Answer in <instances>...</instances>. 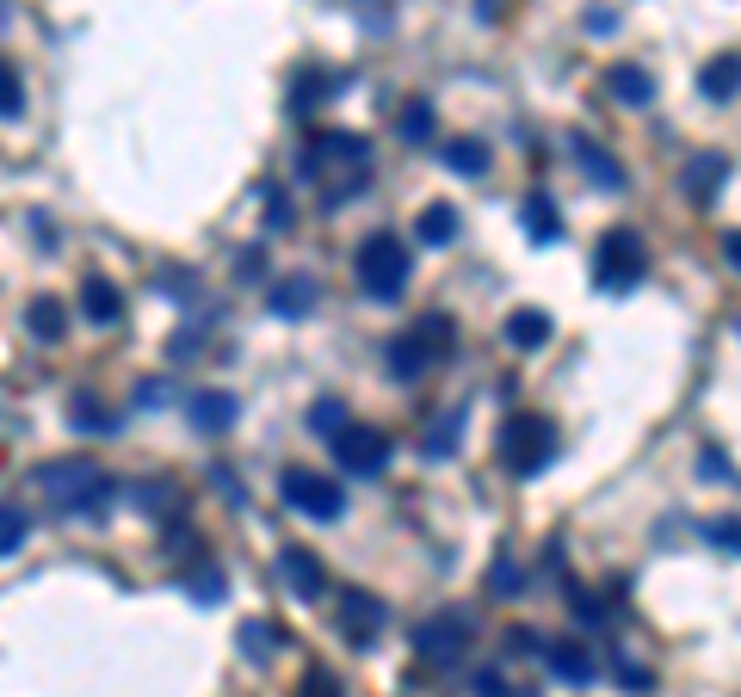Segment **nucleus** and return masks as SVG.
<instances>
[{
    "instance_id": "obj_27",
    "label": "nucleus",
    "mask_w": 741,
    "mask_h": 697,
    "mask_svg": "<svg viewBox=\"0 0 741 697\" xmlns=\"http://www.w3.org/2000/svg\"><path fill=\"white\" fill-rule=\"evenodd\" d=\"M445 167L464 173V179H482V173H489V149H482L476 136H457L452 149H445Z\"/></svg>"
},
{
    "instance_id": "obj_17",
    "label": "nucleus",
    "mask_w": 741,
    "mask_h": 697,
    "mask_svg": "<svg viewBox=\"0 0 741 697\" xmlns=\"http://www.w3.org/2000/svg\"><path fill=\"white\" fill-rule=\"evenodd\" d=\"M81 315L94 321V327H112V321L124 315V297H118V284L94 272V278L81 284Z\"/></svg>"
},
{
    "instance_id": "obj_15",
    "label": "nucleus",
    "mask_w": 741,
    "mask_h": 697,
    "mask_svg": "<svg viewBox=\"0 0 741 697\" xmlns=\"http://www.w3.org/2000/svg\"><path fill=\"white\" fill-rule=\"evenodd\" d=\"M723 179H729V154H723V149L692 154V161H686V198H692V204H717Z\"/></svg>"
},
{
    "instance_id": "obj_7",
    "label": "nucleus",
    "mask_w": 741,
    "mask_h": 697,
    "mask_svg": "<svg viewBox=\"0 0 741 697\" xmlns=\"http://www.w3.org/2000/svg\"><path fill=\"white\" fill-rule=\"evenodd\" d=\"M279 500H285L291 512H304V519H322V525H334L346 512L341 482H328L322 470H304V463H291V470L279 475Z\"/></svg>"
},
{
    "instance_id": "obj_33",
    "label": "nucleus",
    "mask_w": 741,
    "mask_h": 697,
    "mask_svg": "<svg viewBox=\"0 0 741 697\" xmlns=\"http://www.w3.org/2000/svg\"><path fill=\"white\" fill-rule=\"evenodd\" d=\"M186 593L198 605H217L229 593V581H223V568H198V574H186Z\"/></svg>"
},
{
    "instance_id": "obj_16",
    "label": "nucleus",
    "mask_w": 741,
    "mask_h": 697,
    "mask_svg": "<svg viewBox=\"0 0 741 697\" xmlns=\"http://www.w3.org/2000/svg\"><path fill=\"white\" fill-rule=\"evenodd\" d=\"M346 87V75H328V69H297V80H291V112L309 117L316 105H328V99Z\"/></svg>"
},
{
    "instance_id": "obj_25",
    "label": "nucleus",
    "mask_w": 741,
    "mask_h": 697,
    "mask_svg": "<svg viewBox=\"0 0 741 697\" xmlns=\"http://www.w3.org/2000/svg\"><path fill=\"white\" fill-rule=\"evenodd\" d=\"M25 327H32L38 339H62L69 334V309H62L57 297H38L32 309H25Z\"/></svg>"
},
{
    "instance_id": "obj_28",
    "label": "nucleus",
    "mask_w": 741,
    "mask_h": 697,
    "mask_svg": "<svg viewBox=\"0 0 741 697\" xmlns=\"http://www.w3.org/2000/svg\"><path fill=\"white\" fill-rule=\"evenodd\" d=\"M69 426H75V433H112L118 414H106L94 396H75V401H69Z\"/></svg>"
},
{
    "instance_id": "obj_43",
    "label": "nucleus",
    "mask_w": 741,
    "mask_h": 697,
    "mask_svg": "<svg viewBox=\"0 0 741 697\" xmlns=\"http://www.w3.org/2000/svg\"><path fill=\"white\" fill-rule=\"evenodd\" d=\"M136 396H143V408H161V396H168V383H143Z\"/></svg>"
},
{
    "instance_id": "obj_4",
    "label": "nucleus",
    "mask_w": 741,
    "mask_h": 697,
    "mask_svg": "<svg viewBox=\"0 0 741 697\" xmlns=\"http://www.w3.org/2000/svg\"><path fill=\"white\" fill-rule=\"evenodd\" d=\"M649 278V241L637 228H606L600 235V253H593V284L612 290V297H625L637 284Z\"/></svg>"
},
{
    "instance_id": "obj_13",
    "label": "nucleus",
    "mask_w": 741,
    "mask_h": 697,
    "mask_svg": "<svg viewBox=\"0 0 741 697\" xmlns=\"http://www.w3.org/2000/svg\"><path fill=\"white\" fill-rule=\"evenodd\" d=\"M279 574L291 581V593H297L304 605H322V599H328V568L316 562L309 549H297V544H291L285 556H279Z\"/></svg>"
},
{
    "instance_id": "obj_10",
    "label": "nucleus",
    "mask_w": 741,
    "mask_h": 697,
    "mask_svg": "<svg viewBox=\"0 0 741 697\" xmlns=\"http://www.w3.org/2000/svg\"><path fill=\"white\" fill-rule=\"evenodd\" d=\"M316 302H322V278H316V272H285V278L267 290V309L285 315V321H304Z\"/></svg>"
},
{
    "instance_id": "obj_19",
    "label": "nucleus",
    "mask_w": 741,
    "mask_h": 697,
    "mask_svg": "<svg viewBox=\"0 0 741 697\" xmlns=\"http://www.w3.org/2000/svg\"><path fill=\"white\" fill-rule=\"evenodd\" d=\"M736 80H741V62H736V50H723V57L699 75V87H704L711 105H736Z\"/></svg>"
},
{
    "instance_id": "obj_38",
    "label": "nucleus",
    "mask_w": 741,
    "mask_h": 697,
    "mask_svg": "<svg viewBox=\"0 0 741 697\" xmlns=\"http://www.w3.org/2000/svg\"><path fill=\"white\" fill-rule=\"evenodd\" d=\"M612 673L625 679L630 692H649V685H655V673H649V667H630V660H618V667H612Z\"/></svg>"
},
{
    "instance_id": "obj_29",
    "label": "nucleus",
    "mask_w": 741,
    "mask_h": 697,
    "mask_svg": "<svg viewBox=\"0 0 741 697\" xmlns=\"http://www.w3.org/2000/svg\"><path fill=\"white\" fill-rule=\"evenodd\" d=\"M25 537H32V519H25L13 500H0V562H7L13 549H25Z\"/></svg>"
},
{
    "instance_id": "obj_23",
    "label": "nucleus",
    "mask_w": 741,
    "mask_h": 697,
    "mask_svg": "<svg viewBox=\"0 0 741 697\" xmlns=\"http://www.w3.org/2000/svg\"><path fill=\"white\" fill-rule=\"evenodd\" d=\"M464 408H452V414L439 420L433 433H427V445H420V457H427V463H445V457H457V433H464Z\"/></svg>"
},
{
    "instance_id": "obj_20",
    "label": "nucleus",
    "mask_w": 741,
    "mask_h": 697,
    "mask_svg": "<svg viewBox=\"0 0 741 697\" xmlns=\"http://www.w3.org/2000/svg\"><path fill=\"white\" fill-rule=\"evenodd\" d=\"M551 334H556V327H551L544 309H519V315H507V346H519V352H538Z\"/></svg>"
},
{
    "instance_id": "obj_37",
    "label": "nucleus",
    "mask_w": 741,
    "mask_h": 697,
    "mask_svg": "<svg viewBox=\"0 0 741 697\" xmlns=\"http://www.w3.org/2000/svg\"><path fill=\"white\" fill-rule=\"evenodd\" d=\"M267 228H279V235L291 228V204H285V191H267Z\"/></svg>"
},
{
    "instance_id": "obj_32",
    "label": "nucleus",
    "mask_w": 741,
    "mask_h": 697,
    "mask_svg": "<svg viewBox=\"0 0 741 697\" xmlns=\"http://www.w3.org/2000/svg\"><path fill=\"white\" fill-rule=\"evenodd\" d=\"M25 112V80H20V69L0 57V117H20Z\"/></svg>"
},
{
    "instance_id": "obj_12",
    "label": "nucleus",
    "mask_w": 741,
    "mask_h": 697,
    "mask_svg": "<svg viewBox=\"0 0 741 697\" xmlns=\"http://www.w3.org/2000/svg\"><path fill=\"white\" fill-rule=\"evenodd\" d=\"M569 154H575V167L588 173V179H593L600 191H625V186H630L625 167H618V161H612V154L600 149V142H593L588 130H575V136H569Z\"/></svg>"
},
{
    "instance_id": "obj_30",
    "label": "nucleus",
    "mask_w": 741,
    "mask_h": 697,
    "mask_svg": "<svg viewBox=\"0 0 741 697\" xmlns=\"http://www.w3.org/2000/svg\"><path fill=\"white\" fill-rule=\"evenodd\" d=\"M519 586H526V568H514V549H501L494 568H489V593H494V599H514Z\"/></svg>"
},
{
    "instance_id": "obj_39",
    "label": "nucleus",
    "mask_w": 741,
    "mask_h": 697,
    "mask_svg": "<svg viewBox=\"0 0 741 697\" xmlns=\"http://www.w3.org/2000/svg\"><path fill=\"white\" fill-rule=\"evenodd\" d=\"M304 697H341V679H334V673H309L304 679Z\"/></svg>"
},
{
    "instance_id": "obj_41",
    "label": "nucleus",
    "mask_w": 741,
    "mask_h": 697,
    "mask_svg": "<svg viewBox=\"0 0 741 697\" xmlns=\"http://www.w3.org/2000/svg\"><path fill=\"white\" fill-rule=\"evenodd\" d=\"M699 470H704V475H723V482H729V475H736V470H729V457H723L717 445H711V451H704V463H699Z\"/></svg>"
},
{
    "instance_id": "obj_14",
    "label": "nucleus",
    "mask_w": 741,
    "mask_h": 697,
    "mask_svg": "<svg viewBox=\"0 0 741 697\" xmlns=\"http://www.w3.org/2000/svg\"><path fill=\"white\" fill-rule=\"evenodd\" d=\"M544 660H551V673L563 679V685H593V673H600V660H593V648L581 636L544 642Z\"/></svg>"
},
{
    "instance_id": "obj_1",
    "label": "nucleus",
    "mask_w": 741,
    "mask_h": 697,
    "mask_svg": "<svg viewBox=\"0 0 741 697\" xmlns=\"http://www.w3.org/2000/svg\"><path fill=\"white\" fill-rule=\"evenodd\" d=\"M38 488L57 500V512H69V519H99V512L118 500V482L106 470H99L94 457H62V463H44L38 470Z\"/></svg>"
},
{
    "instance_id": "obj_8",
    "label": "nucleus",
    "mask_w": 741,
    "mask_h": 697,
    "mask_svg": "<svg viewBox=\"0 0 741 697\" xmlns=\"http://www.w3.org/2000/svg\"><path fill=\"white\" fill-rule=\"evenodd\" d=\"M334 618H341V636L353 642V648H371V642L390 630V605L371 599V593H341V599H334Z\"/></svg>"
},
{
    "instance_id": "obj_6",
    "label": "nucleus",
    "mask_w": 741,
    "mask_h": 697,
    "mask_svg": "<svg viewBox=\"0 0 741 697\" xmlns=\"http://www.w3.org/2000/svg\"><path fill=\"white\" fill-rule=\"evenodd\" d=\"M470 642H476V618L464 605H445V611L415 623V655L427 667H457V660L470 655Z\"/></svg>"
},
{
    "instance_id": "obj_9",
    "label": "nucleus",
    "mask_w": 741,
    "mask_h": 697,
    "mask_svg": "<svg viewBox=\"0 0 741 697\" xmlns=\"http://www.w3.org/2000/svg\"><path fill=\"white\" fill-rule=\"evenodd\" d=\"M334 457H341V470H353V475H383L390 438H383L378 426H353V420H346L341 433H334Z\"/></svg>"
},
{
    "instance_id": "obj_21",
    "label": "nucleus",
    "mask_w": 741,
    "mask_h": 697,
    "mask_svg": "<svg viewBox=\"0 0 741 697\" xmlns=\"http://www.w3.org/2000/svg\"><path fill=\"white\" fill-rule=\"evenodd\" d=\"M457 204H427L420 210V223H415V235H420V247H445V241H457Z\"/></svg>"
},
{
    "instance_id": "obj_42",
    "label": "nucleus",
    "mask_w": 741,
    "mask_h": 697,
    "mask_svg": "<svg viewBox=\"0 0 741 697\" xmlns=\"http://www.w3.org/2000/svg\"><path fill=\"white\" fill-rule=\"evenodd\" d=\"M470 685H476V692H482V697H507V685H501V679H494V673H476Z\"/></svg>"
},
{
    "instance_id": "obj_36",
    "label": "nucleus",
    "mask_w": 741,
    "mask_h": 697,
    "mask_svg": "<svg viewBox=\"0 0 741 697\" xmlns=\"http://www.w3.org/2000/svg\"><path fill=\"white\" fill-rule=\"evenodd\" d=\"M507 655H544V636L538 630H507Z\"/></svg>"
},
{
    "instance_id": "obj_31",
    "label": "nucleus",
    "mask_w": 741,
    "mask_h": 697,
    "mask_svg": "<svg viewBox=\"0 0 741 697\" xmlns=\"http://www.w3.org/2000/svg\"><path fill=\"white\" fill-rule=\"evenodd\" d=\"M346 426V401L341 396H322L316 408H309V433H322V438H334Z\"/></svg>"
},
{
    "instance_id": "obj_22",
    "label": "nucleus",
    "mask_w": 741,
    "mask_h": 697,
    "mask_svg": "<svg viewBox=\"0 0 741 697\" xmlns=\"http://www.w3.org/2000/svg\"><path fill=\"white\" fill-rule=\"evenodd\" d=\"M235 642H242L247 667H267V660L279 655V630H272V623H260V618H247L242 630H235Z\"/></svg>"
},
{
    "instance_id": "obj_18",
    "label": "nucleus",
    "mask_w": 741,
    "mask_h": 697,
    "mask_svg": "<svg viewBox=\"0 0 741 697\" xmlns=\"http://www.w3.org/2000/svg\"><path fill=\"white\" fill-rule=\"evenodd\" d=\"M606 87H612L618 105H649V99H655V75H649L643 62H618L606 75Z\"/></svg>"
},
{
    "instance_id": "obj_3",
    "label": "nucleus",
    "mask_w": 741,
    "mask_h": 697,
    "mask_svg": "<svg viewBox=\"0 0 741 697\" xmlns=\"http://www.w3.org/2000/svg\"><path fill=\"white\" fill-rule=\"evenodd\" d=\"M452 315H420L408 334H396L390 339V377L396 383H415V377H427L445 352H452Z\"/></svg>"
},
{
    "instance_id": "obj_11",
    "label": "nucleus",
    "mask_w": 741,
    "mask_h": 697,
    "mask_svg": "<svg viewBox=\"0 0 741 697\" xmlns=\"http://www.w3.org/2000/svg\"><path fill=\"white\" fill-rule=\"evenodd\" d=\"M186 420H192L205 438H217V433H229V426L242 420V401L229 396V389H198V396L186 401Z\"/></svg>"
},
{
    "instance_id": "obj_5",
    "label": "nucleus",
    "mask_w": 741,
    "mask_h": 697,
    "mask_svg": "<svg viewBox=\"0 0 741 697\" xmlns=\"http://www.w3.org/2000/svg\"><path fill=\"white\" fill-rule=\"evenodd\" d=\"M408 272H415V253H408L396 235H365V241H359V284H365V297L396 302L402 290H408Z\"/></svg>"
},
{
    "instance_id": "obj_35",
    "label": "nucleus",
    "mask_w": 741,
    "mask_h": 697,
    "mask_svg": "<svg viewBox=\"0 0 741 697\" xmlns=\"http://www.w3.org/2000/svg\"><path fill=\"white\" fill-rule=\"evenodd\" d=\"M569 599H575V618H581V623H606V605L593 599V593H581V586H569Z\"/></svg>"
},
{
    "instance_id": "obj_26",
    "label": "nucleus",
    "mask_w": 741,
    "mask_h": 697,
    "mask_svg": "<svg viewBox=\"0 0 741 697\" xmlns=\"http://www.w3.org/2000/svg\"><path fill=\"white\" fill-rule=\"evenodd\" d=\"M396 130H402V142H433L439 112L427 105V99H408V105H402V117H396Z\"/></svg>"
},
{
    "instance_id": "obj_34",
    "label": "nucleus",
    "mask_w": 741,
    "mask_h": 697,
    "mask_svg": "<svg viewBox=\"0 0 741 697\" xmlns=\"http://www.w3.org/2000/svg\"><path fill=\"white\" fill-rule=\"evenodd\" d=\"M136 507H143V512H168L173 507V500H180V488H173V482H161V475H155V482H136Z\"/></svg>"
},
{
    "instance_id": "obj_2",
    "label": "nucleus",
    "mask_w": 741,
    "mask_h": 697,
    "mask_svg": "<svg viewBox=\"0 0 741 697\" xmlns=\"http://www.w3.org/2000/svg\"><path fill=\"white\" fill-rule=\"evenodd\" d=\"M556 451H563V433H556V420H544V414H514L501 426V463H507V475H519V482L544 475L556 463Z\"/></svg>"
},
{
    "instance_id": "obj_40",
    "label": "nucleus",
    "mask_w": 741,
    "mask_h": 697,
    "mask_svg": "<svg viewBox=\"0 0 741 697\" xmlns=\"http://www.w3.org/2000/svg\"><path fill=\"white\" fill-rule=\"evenodd\" d=\"M711 544H717L723 556H736V519H723V525H711Z\"/></svg>"
},
{
    "instance_id": "obj_24",
    "label": "nucleus",
    "mask_w": 741,
    "mask_h": 697,
    "mask_svg": "<svg viewBox=\"0 0 741 697\" xmlns=\"http://www.w3.org/2000/svg\"><path fill=\"white\" fill-rule=\"evenodd\" d=\"M519 216H526V235H532V241H556V235H563V216H556V204L544 198V191H538V198H526V204H519Z\"/></svg>"
}]
</instances>
